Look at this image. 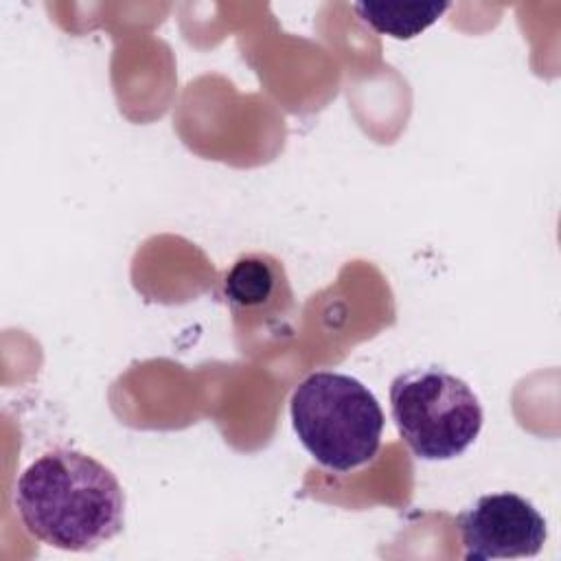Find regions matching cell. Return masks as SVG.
I'll return each instance as SVG.
<instances>
[{"instance_id": "1", "label": "cell", "mask_w": 561, "mask_h": 561, "mask_svg": "<svg viewBox=\"0 0 561 561\" xmlns=\"http://www.w3.org/2000/svg\"><path fill=\"white\" fill-rule=\"evenodd\" d=\"M13 504L28 535L70 552L94 550L125 526V493L114 471L68 447L42 454L20 473Z\"/></svg>"}, {"instance_id": "2", "label": "cell", "mask_w": 561, "mask_h": 561, "mask_svg": "<svg viewBox=\"0 0 561 561\" xmlns=\"http://www.w3.org/2000/svg\"><path fill=\"white\" fill-rule=\"evenodd\" d=\"M289 416L302 447L329 471L348 473L368 465L379 451L381 405L351 375L333 370L307 375L291 392Z\"/></svg>"}, {"instance_id": "3", "label": "cell", "mask_w": 561, "mask_h": 561, "mask_svg": "<svg viewBox=\"0 0 561 561\" xmlns=\"http://www.w3.org/2000/svg\"><path fill=\"white\" fill-rule=\"evenodd\" d=\"M392 421L416 458L462 456L482 430V405L460 377L438 368H412L390 383Z\"/></svg>"}, {"instance_id": "4", "label": "cell", "mask_w": 561, "mask_h": 561, "mask_svg": "<svg viewBox=\"0 0 561 561\" xmlns=\"http://www.w3.org/2000/svg\"><path fill=\"white\" fill-rule=\"evenodd\" d=\"M465 559H528L548 539L543 515L517 493L480 495L456 519Z\"/></svg>"}, {"instance_id": "5", "label": "cell", "mask_w": 561, "mask_h": 561, "mask_svg": "<svg viewBox=\"0 0 561 561\" xmlns=\"http://www.w3.org/2000/svg\"><path fill=\"white\" fill-rule=\"evenodd\" d=\"M224 298L234 316H272L291 302L283 265L261 252L239 256L221 280Z\"/></svg>"}, {"instance_id": "6", "label": "cell", "mask_w": 561, "mask_h": 561, "mask_svg": "<svg viewBox=\"0 0 561 561\" xmlns=\"http://www.w3.org/2000/svg\"><path fill=\"white\" fill-rule=\"evenodd\" d=\"M451 2H355V13L377 33L412 39L432 26Z\"/></svg>"}]
</instances>
